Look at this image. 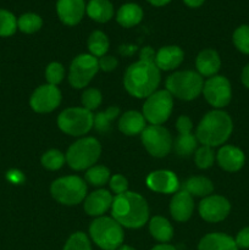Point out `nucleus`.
Masks as SVG:
<instances>
[{
    "label": "nucleus",
    "mask_w": 249,
    "mask_h": 250,
    "mask_svg": "<svg viewBox=\"0 0 249 250\" xmlns=\"http://www.w3.org/2000/svg\"><path fill=\"white\" fill-rule=\"evenodd\" d=\"M111 215L112 219L121 226L127 229H139L148 221L149 208L141 194L124 192L117 194L112 200Z\"/></svg>",
    "instance_id": "f257e3e1"
},
{
    "label": "nucleus",
    "mask_w": 249,
    "mask_h": 250,
    "mask_svg": "<svg viewBox=\"0 0 249 250\" xmlns=\"http://www.w3.org/2000/svg\"><path fill=\"white\" fill-rule=\"evenodd\" d=\"M160 83V70L155 62L139 60L127 68L124 84L127 92L133 97L148 98L153 94Z\"/></svg>",
    "instance_id": "f03ea898"
},
{
    "label": "nucleus",
    "mask_w": 249,
    "mask_h": 250,
    "mask_svg": "<svg viewBox=\"0 0 249 250\" xmlns=\"http://www.w3.org/2000/svg\"><path fill=\"white\" fill-rule=\"evenodd\" d=\"M233 131L231 116L222 110H212L208 112L197 127L198 142L203 146H219L224 144Z\"/></svg>",
    "instance_id": "7ed1b4c3"
},
{
    "label": "nucleus",
    "mask_w": 249,
    "mask_h": 250,
    "mask_svg": "<svg viewBox=\"0 0 249 250\" xmlns=\"http://www.w3.org/2000/svg\"><path fill=\"white\" fill-rule=\"evenodd\" d=\"M89 234L93 242L104 250H117L124 242V229L112 217L100 216L90 224Z\"/></svg>",
    "instance_id": "20e7f679"
},
{
    "label": "nucleus",
    "mask_w": 249,
    "mask_h": 250,
    "mask_svg": "<svg viewBox=\"0 0 249 250\" xmlns=\"http://www.w3.org/2000/svg\"><path fill=\"white\" fill-rule=\"evenodd\" d=\"M203 77L193 71H180L168 76L166 90L181 100H193L203 92Z\"/></svg>",
    "instance_id": "39448f33"
},
{
    "label": "nucleus",
    "mask_w": 249,
    "mask_h": 250,
    "mask_svg": "<svg viewBox=\"0 0 249 250\" xmlns=\"http://www.w3.org/2000/svg\"><path fill=\"white\" fill-rule=\"evenodd\" d=\"M102 153L100 143L93 137L82 138L73 143L66 153V161L71 168L77 171L94 166Z\"/></svg>",
    "instance_id": "423d86ee"
},
{
    "label": "nucleus",
    "mask_w": 249,
    "mask_h": 250,
    "mask_svg": "<svg viewBox=\"0 0 249 250\" xmlns=\"http://www.w3.org/2000/svg\"><path fill=\"white\" fill-rule=\"evenodd\" d=\"M50 192L54 199L61 204L77 205L85 199L87 186L78 176H67L54 181Z\"/></svg>",
    "instance_id": "0eeeda50"
},
{
    "label": "nucleus",
    "mask_w": 249,
    "mask_h": 250,
    "mask_svg": "<svg viewBox=\"0 0 249 250\" xmlns=\"http://www.w3.org/2000/svg\"><path fill=\"white\" fill-rule=\"evenodd\" d=\"M94 115L84 107H68L58 117V126L70 136H83L93 128Z\"/></svg>",
    "instance_id": "6e6552de"
},
{
    "label": "nucleus",
    "mask_w": 249,
    "mask_h": 250,
    "mask_svg": "<svg viewBox=\"0 0 249 250\" xmlns=\"http://www.w3.org/2000/svg\"><path fill=\"white\" fill-rule=\"evenodd\" d=\"M172 107V95L167 90H158L146 98L143 105V116L151 125H161L170 117Z\"/></svg>",
    "instance_id": "1a4fd4ad"
},
{
    "label": "nucleus",
    "mask_w": 249,
    "mask_h": 250,
    "mask_svg": "<svg viewBox=\"0 0 249 250\" xmlns=\"http://www.w3.org/2000/svg\"><path fill=\"white\" fill-rule=\"evenodd\" d=\"M142 142L148 153L155 158H164L172 148L170 132L160 125H150L141 133Z\"/></svg>",
    "instance_id": "9d476101"
},
{
    "label": "nucleus",
    "mask_w": 249,
    "mask_h": 250,
    "mask_svg": "<svg viewBox=\"0 0 249 250\" xmlns=\"http://www.w3.org/2000/svg\"><path fill=\"white\" fill-rule=\"evenodd\" d=\"M99 70V63L95 56L90 54H81L73 59L70 66L68 82L73 88H84L92 81Z\"/></svg>",
    "instance_id": "9b49d317"
},
{
    "label": "nucleus",
    "mask_w": 249,
    "mask_h": 250,
    "mask_svg": "<svg viewBox=\"0 0 249 250\" xmlns=\"http://www.w3.org/2000/svg\"><path fill=\"white\" fill-rule=\"evenodd\" d=\"M203 93L211 106L220 109L228 105L231 102V83L224 76H212L203 85Z\"/></svg>",
    "instance_id": "f8f14e48"
},
{
    "label": "nucleus",
    "mask_w": 249,
    "mask_h": 250,
    "mask_svg": "<svg viewBox=\"0 0 249 250\" xmlns=\"http://www.w3.org/2000/svg\"><path fill=\"white\" fill-rule=\"evenodd\" d=\"M176 127H177L178 136L173 143V149L178 156L187 158L192 155L193 151L197 150L198 146L197 136L192 133V121L189 117L180 116L176 122Z\"/></svg>",
    "instance_id": "ddd939ff"
},
{
    "label": "nucleus",
    "mask_w": 249,
    "mask_h": 250,
    "mask_svg": "<svg viewBox=\"0 0 249 250\" xmlns=\"http://www.w3.org/2000/svg\"><path fill=\"white\" fill-rule=\"evenodd\" d=\"M61 93L56 85L44 84L37 88L32 94L29 104L36 112H50L59 106Z\"/></svg>",
    "instance_id": "4468645a"
},
{
    "label": "nucleus",
    "mask_w": 249,
    "mask_h": 250,
    "mask_svg": "<svg viewBox=\"0 0 249 250\" xmlns=\"http://www.w3.org/2000/svg\"><path fill=\"white\" fill-rule=\"evenodd\" d=\"M231 211V204L221 195H208L200 202L199 214L208 222H220Z\"/></svg>",
    "instance_id": "2eb2a0df"
},
{
    "label": "nucleus",
    "mask_w": 249,
    "mask_h": 250,
    "mask_svg": "<svg viewBox=\"0 0 249 250\" xmlns=\"http://www.w3.org/2000/svg\"><path fill=\"white\" fill-rule=\"evenodd\" d=\"M146 186L158 193H175L180 188L177 176L167 170H159L149 173L146 177Z\"/></svg>",
    "instance_id": "dca6fc26"
},
{
    "label": "nucleus",
    "mask_w": 249,
    "mask_h": 250,
    "mask_svg": "<svg viewBox=\"0 0 249 250\" xmlns=\"http://www.w3.org/2000/svg\"><path fill=\"white\" fill-rule=\"evenodd\" d=\"M56 11L61 22L67 26H75L84 16V0H58Z\"/></svg>",
    "instance_id": "f3484780"
},
{
    "label": "nucleus",
    "mask_w": 249,
    "mask_h": 250,
    "mask_svg": "<svg viewBox=\"0 0 249 250\" xmlns=\"http://www.w3.org/2000/svg\"><path fill=\"white\" fill-rule=\"evenodd\" d=\"M216 158L220 167L228 172H237L246 163V155L242 149L234 146H224L220 148Z\"/></svg>",
    "instance_id": "a211bd4d"
},
{
    "label": "nucleus",
    "mask_w": 249,
    "mask_h": 250,
    "mask_svg": "<svg viewBox=\"0 0 249 250\" xmlns=\"http://www.w3.org/2000/svg\"><path fill=\"white\" fill-rule=\"evenodd\" d=\"M112 195L107 190L99 189L90 193L84 199V210L90 216L100 217L111 208Z\"/></svg>",
    "instance_id": "6ab92c4d"
},
{
    "label": "nucleus",
    "mask_w": 249,
    "mask_h": 250,
    "mask_svg": "<svg viewBox=\"0 0 249 250\" xmlns=\"http://www.w3.org/2000/svg\"><path fill=\"white\" fill-rule=\"evenodd\" d=\"M194 203H193L192 195L188 194L185 190H180L172 197L170 203L171 216L176 221L185 222L192 216Z\"/></svg>",
    "instance_id": "aec40b11"
},
{
    "label": "nucleus",
    "mask_w": 249,
    "mask_h": 250,
    "mask_svg": "<svg viewBox=\"0 0 249 250\" xmlns=\"http://www.w3.org/2000/svg\"><path fill=\"white\" fill-rule=\"evenodd\" d=\"M185 54L177 45H167L159 49L155 55V65L159 70L170 71L177 68L182 63Z\"/></svg>",
    "instance_id": "412c9836"
},
{
    "label": "nucleus",
    "mask_w": 249,
    "mask_h": 250,
    "mask_svg": "<svg viewBox=\"0 0 249 250\" xmlns=\"http://www.w3.org/2000/svg\"><path fill=\"white\" fill-rule=\"evenodd\" d=\"M195 66H197V70L200 76L212 77L219 72L221 60H220L217 51L212 50V49H205V50L200 51L199 55L197 56Z\"/></svg>",
    "instance_id": "4be33fe9"
},
{
    "label": "nucleus",
    "mask_w": 249,
    "mask_h": 250,
    "mask_svg": "<svg viewBox=\"0 0 249 250\" xmlns=\"http://www.w3.org/2000/svg\"><path fill=\"white\" fill-rule=\"evenodd\" d=\"M198 250H238V247L228 234L209 233L199 242Z\"/></svg>",
    "instance_id": "5701e85b"
},
{
    "label": "nucleus",
    "mask_w": 249,
    "mask_h": 250,
    "mask_svg": "<svg viewBox=\"0 0 249 250\" xmlns=\"http://www.w3.org/2000/svg\"><path fill=\"white\" fill-rule=\"evenodd\" d=\"M145 119L143 114L138 111H127L119 121V128L126 136L141 134L145 128Z\"/></svg>",
    "instance_id": "b1692460"
},
{
    "label": "nucleus",
    "mask_w": 249,
    "mask_h": 250,
    "mask_svg": "<svg viewBox=\"0 0 249 250\" xmlns=\"http://www.w3.org/2000/svg\"><path fill=\"white\" fill-rule=\"evenodd\" d=\"M180 188L181 190H185L192 197L193 195L194 197H208L214 190L211 181L207 177H203V176L188 178L180 186Z\"/></svg>",
    "instance_id": "393cba45"
},
{
    "label": "nucleus",
    "mask_w": 249,
    "mask_h": 250,
    "mask_svg": "<svg viewBox=\"0 0 249 250\" xmlns=\"http://www.w3.org/2000/svg\"><path fill=\"white\" fill-rule=\"evenodd\" d=\"M85 11L90 19L100 23H105L114 16V6L109 0H90Z\"/></svg>",
    "instance_id": "a878e982"
},
{
    "label": "nucleus",
    "mask_w": 249,
    "mask_h": 250,
    "mask_svg": "<svg viewBox=\"0 0 249 250\" xmlns=\"http://www.w3.org/2000/svg\"><path fill=\"white\" fill-rule=\"evenodd\" d=\"M143 19V10L139 5L128 2V4L122 5L119 9L116 15V20L122 27H133L138 24Z\"/></svg>",
    "instance_id": "bb28decb"
},
{
    "label": "nucleus",
    "mask_w": 249,
    "mask_h": 250,
    "mask_svg": "<svg viewBox=\"0 0 249 250\" xmlns=\"http://www.w3.org/2000/svg\"><path fill=\"white\" fill-rule=\"evenodd\" d=\"M150 234L161 243H167L173 236V229L170 222L161 216H155L150 220L149 224Z\"/></svg>",
    "instance_id": "cd10ccee"
},
{
    "label": "nucleus",
    "mask_w": 249,
    "mask_h": 250,
    "mask_svg": "<svg viewBox=\"0 0 249 250\" xmlns=\"http://www.w3.org/2000/svg\"><path fill=\"white\" fill-rule=\"evenodd\" d=\"M120 109L117 106H110L103 112H98L93 119V127L100 133H107L111 129V122L119 116Z\"/></svg>",
    "instance_id": "c85d7f7f"
},
{
    "label": "nucleus",
    "mask_w": 249,
    "mask_h": 250,
    "mask_svg": "<svg viewBox=\"0 0 249 250\" xmlns=\"http://www.w3.org/2000/svg\"><path fill=\"white\" fill-rule=\"evenodd\" d=\"M88 49L90 55L95 58H102L109 49V39L102 31H94L88 38Z\"/></svg>",
    "instance_id": "c756f323"
},
{
    "label": "nucleus",
    "mask_w": 249,
    "mask_h": 250,
    "mask_svg": "<svg viewBox=\"0 0 249 250\" xmlns=\"http://www.w3.org/2000/svg\"><path fill=\"white\" fill-rule=\"evenodd\" d=\"M110 180V171L105 166L97 165L88 168L85 172V181L94 187H103Z\"/></svg>",
    "instance_id": "7c9ffc66"
},
{
    "label": "nucleus",
    "mask_w": 249,
    "mask_h": 250,
    "mask_svg": "<svg viewBox=\"0 0 249 250\" xmlns=\"http://www.w3.org/2000/svg\"><path fill=\"white\" fill-rule=\"evenodd\" d=\"M42 24H43V21H42L41 16H38L37 14H33V12H27V14L21 15L20 19L17 20V27H19V29L27 34H31L39 31Z\"/></svg>",
    "instance_id": "2f4dec72"
},
{
    "label": "nucleus",
    "mask_w": 249,
    "mask_h": 250,
    "mask_svg": "<svg viewBox=\"0 0 249 250\" xmlns=\"http://www.w3.org/2000/svg\"><path fill=\"white\" fill-rule=\"evenodd\" d=\"M65 161L66 156L61 151L56 150V149H51V150L44 153L43 156H42V164H43V166L51 171L59 170V168L62 167Z\"/></svg>",
    "instance_id": "473e14b6"
},
{
    "label": "nucleus",
    "mask_w": 249,
    "mask_h": 250,
    "mask_svg": "<svg viewBox=\"0 0 249 250\" xmlns=\"http://www.w3.org/2000/svg\"><path fill=\"white\" fill-rule=\"evenodd\" d=\"M17 20L10 11L0 9V37H9L16 32Z\"/></svg>",
    "instance_id": "72a5a7b5"
},
{
    "label": "nucleus",
    "mask_w": 249,
    "mask_h": 250,
    "mask_svg": "<svg viewBox=\"0 0 249 250\" xmlns=\"http://www.w3.org/2000/svg\"><path fill=\"white\" fill-rule=\"evenodd\" d=\"M233 43L234 46L238 49L241 53L248 54L249 55V26L248 24H242L236 31L233 32Z\"/></svg>",
    "instance_id": "f704fd0d"
},
{
    "label": "nucleus",
    "mask_w": 249,
    "mask_h": 250,
    "mask_svg": "<svg viewBox=\"0 0 249 250\" xmlns=\"http://www.w3.org/2000/svg\"><path fill=\"white\" fill-rule=\"evenodd\" d=\"M195 164L199 168H209L210 166H212L215 160V153L212 150L211 146H203L200 148L197 149L195 151V156H194Z\"/></svg>",
    "instance_id": "c9c22d12"
},
{
    "label": "nucleus",
    "mask_w": 249,
    "mask_h": 250,
    "mask_svg": "<svg viewBox=\"0 0 249 250\" xmlns=\"http://www.w3.org/2000/svg\"><path fill=\"white\" fill-rule=\"evenodd\" d=\"M63 250H92V246L83 232H76L66 242Z\"/></svg>",
    "instance_id": "e433bc0d"
},
{
    "label": "nucleus",
    "mask_w": 249,
    "mask_h": 250,
    "mask_svg": "<svg viewBox=\"0 0 249 250\" xmlns=\"http://www.w3.org/2000/svg\"><path fill=\"white\" fill-rule=\"evenodd\" d=\"M102 104V93L95 88H88L82 94V105L84 109L93 111Z\"/></svg>",
    "instance_id": "4c0bfd02"
},
{
    "label": "nucleus",
    "mask_w": 249,
    "mask_h": 250,
    "mask_svg": "<svg viewBox=\"0 0 249 250\" xmlns=\"http://www.w3.org/2000/svg\"><path fill=\"white\" fill-rule=\"evenodd\" d=\"M63 76H65V68H63V66L61 63H49L45 71V78L49 84L58 85L63 80Z\"/></svg>",
    "instance_id": "58836bf2"
},
{
    "label": "nucleus",
    "mask_w": 249,
    "mask_h": 250,
    "mask_svg": "<svg viewBox=\"0 0 249 250\" xmlns=\"http://www.w3.org/2000/svg\"><path fill=\"white\" fill-rule=\"evenodd\" d=\"M110 188L115 194H122V193L127 192L128 188V182L126 178L122 175H115L110 178Z\"/></svg>",
    "instance_id": "ea45409f"
},
{
    "label": "nucleus",
    "mask_w": 249,
    "mask_h": 250,
    "mask_svg": "<svg viewBox=\"0 0 249 250\" xmlns=\"http://www.w3.org/2000/svg\"><path fill=\"white\" fill-rule=\"evenodd\" d=\"M98 63H99L100 70L105 71V72H110V71L115 70L117 66V60L114 58V56L110 55H104L98 60Z\"/></svg>",
    "instance_id": "a19ab883"
},
{
    "label": "nucleus",
    "mask_w": 249,
    "mask_h": 250,
    "mask_svg": "<svg viewBox=\"0 0 249 250\" xmlns=\"http://www.w3.org/2000/svg\"><path fill=\"white\" fill-rule=\"evenodd\" d=\"M234 242H236L238 249H249V226L244 227L237 233Z\"/></svg>",
    "instance_id": "79ce46f5"
},
{
    "label": "nucleus",
    "mask_w": 249,
    "mask_h": 250,
    "mask_svg": "<svg viewBox=\"0 0 249 250\" xmlns=\"http://www.w3.org/2000/svg\"><path fill=\"white\" fill-rule=\"evenodd\" d=\"M155 51L150 46H144L141 50V60L148 61V62H155Z\"/></svg>",
    "instance_id": "37998d69"
},
{
    "label": "nucleus",
    "mask_w": 249,
    "mask_h": 250,
    "mask_svg": "<svg viewBox=\"0 0 249 250\" xmlns=\"http://www.w3.org/2000/svg\"><path fill=\"white\" fill-rule=\"evenodd\" d=\"M7 178L14 183H20L21 181H23V176H22V173L19 172V171H10V172L7 173Z\"/></svg>",
    "instance_id": "c03bdc74"
},
{
    "label": "nucleus",
    "mask_w": 249,
    "mask_h": 250,
    "mask_svg": "<svg viewBox=\"0 0 249 250\" xmlns=\"http://www.w3.org/2000/svg\"><path fill=\"white\" fill-rule=\"evenodd\" d=\"M241 80H242V83H243L244 87L248 88L249 89V63L248 65L244 66L243 71H242Z\"/></svg>",
    "instance_id": "a18cd8bd"
},
{
    "label": "nucleus",
    "mask_w": 249,
    "mask_h": 250,
    "mask_svg": "<svg viewBox=\"0 0 249 250\" xmlns=\"http://www.w3.org/2000/svg\"><path fill=\"white\" fill-rule=\"evenodd\" d=\"M183 1L189 7H199L200 5H203L205 0H183Z\"/></svg>",
    "instance_id": "49530a36"
},
{
    "label": "nucleus",
    "mask_w": 249,
    "mask_h": 250,
    "mask_svg": "<svg viewBox=\"0 0 249 250\" xmlns=\"http://www.w3.org/2000/svg\"><path fill=\"white\" fill-rule=\"evenodd\" d=\"M148 1L150 2L151 5H154V6H165V5H167L171 0H148Z\"/></svg>",
    "instance_id": "de8ad7c7"
},
{
    "label": "nucleus",
    "mask_w": 249,
    "mask_h": 250,
    "mask_svg": "<svg viewBox=\"0 0 249 250\" xmlns=\"http://www.w3.org/2000/svg\"><path fill=\"white\" fill-rule=\"evenodd\" d=\"M151 250H176V248H175V247L170 246V244L163 243V244H159V246L154 247V248Z\"/></svg>",
    "instance_id": "09e8293b"
},
{
    "label": "nucleus",
    "mask_w": 249,
    "mask_h": 250,
    "mask_svg": "<svg viewBox=\"0 0 249 250\" xmlns=\"http://www.w3.org/2000/svg\"><path fill=\"white\" fill-rule=\"evenodd\" d=\"M117 250H136V249L132 248V247H129V246H121Z\"/></svg>",
    "instance_id": "8fccbe9b"
}]
</instances>
